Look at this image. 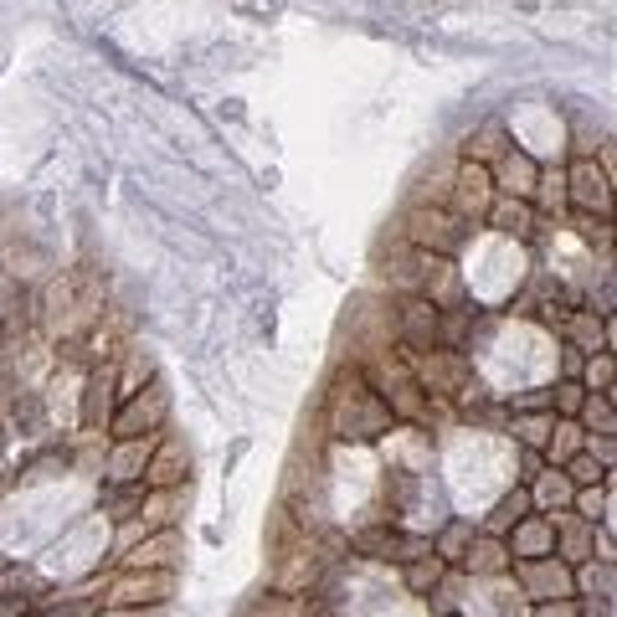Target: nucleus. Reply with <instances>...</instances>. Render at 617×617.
Returning <instances> with one entry per match:
<instances>
[{
	"label": "nucleus",
	"instance_id": "a211bd4d",
	"mask_svg": "<svg viewBox=\"0 0 617 617\" xmlns=\"http://www.w3.org/2000/svg\"><path fill=\"white\" fill-rule=\"evenodd\" d=\"M510 556L515 561H546V556H556V525H551V515H530L525 525H515L510 530Z\"/></svg>",
	"mask_w": 617,
	"mask_h": 617
},
{
	"label": "nucleus",
	"instance_id": "cd10ccee",
	"mask_svg": "<svg viewBox=\"0 0 617 617\" xmlns=\"http://www.w3.org/2000/svg\"><path fill=\"white\" fill-rule=\"evenodd\" d=\"M443 582H448V566H443L438 556H422V561L407 566V592H412V597H432Z\"/></svg>",
	"mask_w": 617,
	"mask_h": 617
},
{
	"label": "nucleus",
	"instance_id": "f257e3e1",
	"mask_svg": "<svg viewBox=\"0 0 617 617\" xmlns=\"http://www.w3.org/2000/svg\"><path fill=\"white\" fill-rule=\"evenodd\" d=\"M324 417H330L335 438H350V443H371L396 427V417L386 412V402L371 391L366 371H360L355 360L335 371V391H330V402H324Z\"/></svg>",
	"mask_w": 617,
	"mask_h": 617
},
{
	"label": "nucleus",
	"instance_id": "412c9836",
	"mask_svg": "<svg viewBox=\"0 0 617 617\" xmlns=\"http://www.w3.org/2000/svg\"><path fill=\"white\" fill-rule=\"evenodd\" d=\"M474 540H479V520H453V525H443L438 535H432V556H438L443 566H463Z\"/></svg>",
	"mask_w": 617,
	"mask_h": 617
},
{
	"label": "nucleus",
	"instance_id": "7ed1b4c3",
	"mask_svg": "<svg viewBox=\"0 0 617 617\" xmlns=\"http://www.w3.org/2000/svg\"><path fill=\"white\" fill-rule=\"evenodd\" d=\"M170 422V386L155 376L150 386H139L124 396V407L108 422V438L114 443H134V438H160Z\"/></svg>",
	"mask_w": 617,
	"mask_h": 617
},
{
	"label": "nucleus",
	"instance_id": "b1692460",
	"mask_svg": "<svg viewBox=\"0 0 617 617\" xmlns=\"http://www.w3.org/2000/svg\"><path fill=\"white\" fill-rule=\"evenodd\" d=\"M576 453H587V432H582V422H561L556 417V432H551V443H546V468H566Z\"/></svg>",
	"mask_w": 617,
	"mask_h": 617
},
{
	"label": "nucleus",
	"instance_id": "f03ea898",
	"mask_svg": "<svg viewBox=\"0 0 617 617\" xmlns=\"http://www.w3.org/2000/svg\"><path fill=\"white\" fill-rule=\"evenodd\" d=\"M360 371H366L371 391L386 402V412L396 422H407V427H432V417H438L443 402H432V396L422 391V381L412 376V366L402 360V350H376L360 360Z\"/></svg>",
	"mask_w": 617,
	"mask_h": 617
},
{
	"label": "nucleus",
	"instance_id": "e433bc0d",
	"mask_svg": "<svg viewBox=\"0 0 617 617\" xmlns=\"http://www.w3.org/2000/svg\"><path fill=\"white\" fill-rule=\"evenodd\" d=\"M582 366H587V355L582 350H571V345H561V381H582Z\"/></svg>",
	"mask_w": 617,
	"mask_h": 617
},
{
	"label": "nucleus",
	"instance_id": "6ab92c4d",
	"mask_svg": "<svg viewBox=\"0 0 617 617\" xmlns=\"http://www.w3.org/2000/svg\"><path fill=\"white\" fill-rule=\"evenodd\" d=\"M535 206L530 201H515V196H494V206H489V222L484 227H499L504 237H515V242H530L535 237Z\"/></svg>",
	"mask_w": 617,
	"mask_h": 617
},
{
	"label": "nucleus",
	"instance_id": "58836bf2",
	"mask_svg": "<svg viewBox=\"0 0 617 617\" xmlns=\"http://www.w3.org/2000/svg\"><path fill=\"white\" fill-rule=\"evenodd\" d=\"M607 350L617 355V319H607Z\"/></svg>",
	"mask_w": 617,
	"mask_h": 617
},
{
	"label": "nucleus",
	"instance_id": "aec40b11",
	"mask_svg": "<svg viewBox=\"0 0 617 617\" xmlns=\"http://www.w3.org/2000/svg\"><path fill=\"white\" fill-rule=\"evenodd\" d=\"M561 335H566L571 350H582V355H602V350H607V319L592 314V309L582 304V309H576V314L566 319V330H561Z\"/></svg>",
	"mask_w": 617,
	"mask_h": 617
},
{
	"label": "nucleus",
	"instance_id": "423d86ee",
	"mask_svg": "<svg viewBox=\"0 0 617 617\" xmlns=\"http://www.w3.org/2000/svg\"><path fill=\"white\" fill-rule=\"evenodd\" d=\"M494 170H484V165H468V160H458V175H453V196H448V211L458 216L463 227H479V222H489V206H494Z\"/></svg>",
	"mask_w": 617,
	"mask_h": 617
},
{
	"label": "nucleus",
	"instance_id": "bb28decb",
	"mask_svg": "<svg viewBox=\"0 0 617 617\" xmlns=\"http://www.w3.org/2000/svg\"><path fill=\"white\" fill-rule=\"evenodd\" d=\"M576 422H582L587 438H612L617 443V412L607 407V396H592L587 391V407H582V417H576Z\"/></svg>",
	"mask_w": 617,
	"mask_h": 617
},
{
	"label": "nucleus",
	"instance_id": "2eb2a0df",
	"mask_svg": "<svg viewBox=\"0 0 617 617\" xmlns=\"http://www.w3.org/2000/svg\"><path fill=\"white\" fill-rule=\"evenodd\" d=\"M463 571L474 582H494V576H510L515 571V556H510V540H494V535H479L463 556Z\"/></svg>",
	"mask_w": 617,
	"mask_h": 617
},
{
	"label": "nucleus",
	"instance_id": "9d476101",
	"mask_svg": "<svg viewBox=\"0 0 617 617\" xmlns=\"http://www.w3.org/2000/svg\"><path fill=\"white\" fill-rule=\"evenodd\" d=\"M191 484V448L180 432H160V448L144 468V489H186Z\"/></svg>",
	"mask_w": 617,
	"mask_h": 617
},
{
	"label": "nucleus",
	"instance_id": "473e14b6",
	"mask_svg": "<svg viewBox=\"0 0 617 617\" xmlns=\"http://www.w3.org/2000/svg\"><path fill=\"white\" fill-rule=\"evenodd\" d=\"M571 510L582 515L587 525H602V515H607V489H576Z\"/></svg>",
	"mask_w": 617,
	"mask_h": 617
},
{
	"label": "nucleus",
	"instance_id": "0eeeda50",
	"mask_svg": "<svg viewBox=\"0 0 617 617\" xmlns=\"http://www.w3.org/2000/svg\"><path fill=\"white\" fill-rule=\"evenodd\" d=\"M175 597V571H119L103 592V607H165Z\"/></svg>",
	"mask_w": 617,
	"mask_h": 617
},
{
	"label": "nucleus",
	"instance_id": "f3484780",
	"mask_svg": "<svg viewBox=\"0 0 617 617\" xmlns=\"http://www.w3.org/2000/svg\"><path fill=\"white\" fill-rule=\"evenodd\" d=\"M504 155H510V129H504L499 119L479 124L474 134H468V139L458 144V160H468V165H484V170H494Z\"/></svg>",
	"mask_w": 617,
	"mask_h": 617
},
{
	"label": "nucleus",
	"instance_id": "20e7f679",
	"mask_svg": "<svg viewBox=\"0 0 617 617\" xmlns=\"http://www.w3.org/2000/svg\"><path fill=\"white\" fill-rule=\"evenodd\" d=\"M402 242L417 252H432V258H453V252L468 242V227L448 206H407L402 216Z\"/></svg>",
	"mask_w": 617,
	"mask_h": 617
},
{
	"label": "nucleus",
	"instance_id": "c9c22d12",
	"mask_svg": "<svg viewBox=\"0 0 617 617\" xmlns=\"http://www.w3.org/2000/svg\"><path fill=\"white\" fill-rule=\"evenodd\" d=\"M540 474H546V458H540V453H525V448H520V484L530 489Z\"/></svg>",
	"mask_w": 617,
	"mask_h": 617
},
{
	"label": "nucleus",
	"instance_id": "c756f323",
	"mask_svg": "<svg viewBox=\"0 0 617 617\" xmlns=\"http://www.w3.org/2000/svg\"><path fill=\"white\" fill-rule=\"evenodd\" d=\"M582 407H587V386L582 381H556L551 386V412L561 422H576V417H582Z\"/></svg>",
	"mask_w": 617,
	"mask_h": 617
},
{
	"label": "nucleus",
	"instance_id": "5701e85b",
	"mask_svg": "<svg viewBox=\"0 0 617 617\" xmlns=\"http://www.w3.org/2000/svg\"><path fill=\"white\" fill-rule=\"evenodd\" d=\"M530 206H535V216H540V211H546V216H566V211H571V201H566V170H561V165H551V170L540 165L535 201H530Z\"/></svg>",
	"mask_w": 617,
	"mask_h": 617
},
{
	"label": "nucleus",
	"instance_id": "f704fd0d",
	"mask_svg": "<svg viewBox=\"0 0 617 617\" xmlns=\"http://www.w3.org/2000/svg\"><path fill=\"white\" fill-rule=\"evenodd\" d=\"M597 165H602V175L612 180V191H617V139H602L597 144Z\"/></svg>",
	"mask_w": 617,
	"mask_h": 617
},
{
	"label": "nucleus",
	"instance_id": "dca6fc26",
	"mask_svg": "<svg viewBox=\"0 0 617 617\" xmlns=\"http://www.w3.org/2000/svg\"><path fill=\"white\" fill-rule=\"evenodd\" d=\"M535 515V499H530V489L525 484H515L510 494H504L499 504H494V510L479 520V535H494V540H510V530L515 525H525Z\"/></svg>",
	"mask_w": 617,
	"mask_h": 617
},
{
	"label": "nucleus",
	"instance_id": "4c0bfd02",
	"mask_svg": "<svg viewBox=\"0 0 617 617\" xmlns=\"http://www.w3.org/2000/svg\"><path fill=\"white\" fill-rule=\"evenodd\" d=\"M0 617H31V602H26V597H6V592H0Z\"/></svg>",
	"mask_w": 617,
	"mask_h": 617
},
{
	"label": "nucleus",
	"instance_id": "ddd939ff",
	"mask_svg": "<svg viewBox=\"0 0 617 617\" xmlns=\"http://www.w3.org/2000/svg\"><path fill=\"white\" fill-rule=\"evenodd\" d=\"M180 510H191V484L186 489H150V499H144V510L134 520L144 535H155V530H175Z\"/></svg>",
	"mask_w": 617,
	"mask_h": 617
},
{
	"label": "nucleus",
	"instance_id": "1a4fd4ad",
	"mask_svg": "<svg viewBox=\"0 0 617 617\" xmlns=\"http://www.w3.org/2000/svg\"><path fill=\"white\" fill-rule=\"evenodd\" d=\"M566 201H571V211L607 216V222H612V211H617V191H612V180L602 175L597 160H576V165H566Z\"/></svg>",
	"mask_w": 617,
	"mask_h": 617
},
{
	"label": "nucleus",
	"instance_id": "a19ab883",
	"mask_svg": "<svg viewBox=\"0 0 617 617\" xmlns=\"http://www.w3.org/2000/svg\"><path fill=\"white\" fill-rule=\"evenodd\" d=\"M612 227H617V211H612Z\"/></svg>",
	"mask_w": 617,
	"mask_h": 617
},
{
	"label": "nucleus",
	"instance_id": "6e6552de",
	"mask_svg": "<svg viewBox=\"0 0 617 617\" xmlns=\"http://www.w3.org/2000/svg\"><path fill=\"white\" fill-rule=\"evenodd\" d=\"M350 546L360 556H371V561H402V566H412V561L432 556V535H407V530H391V525H366V530H355Z\"/></svg>",
	"mask_w": 617,
	"mask_h": 617
},
{
	"label": "nucleus",
	"instance_id": "f8f14e48",
	"mask_svg": "<svg viewBox=\"0 0 617 617\" xmlns=\"http://www.w3.org/2000/svg\"><path fill=\"white\" fill-rule=\"evenodd\" d=\"M535 180H540V165L525 150H515V144H510V155L494 165V191L499 196H515V201H535Z\"/></svg>",
	"mask_w": 617,
	"mask_h": 617
},
{
	"label": "nucleus",
	"instance_id": "4be33fe9",
	"mask_svg": "<svg viewBox=\"0 0 617 617\" xmlns=\"http://www.w3.org/2000/svg\"><path fill=\"white\" fill-rule=\"evenodd\" d=\"M530 499H535V510L540 515H561V510H571V499H576V489H571V479L561 474V468H546L535 484H530Z\"/></svg>",
	"mask_w": 617,
	"mask_h": 617
},
{
	"label": "nucleus",
	"instance_id": "ea45409f",
	"mask_svg": "<svg viewBox=\"0 0 617 617\" xmlns=\"http://www.w3.org/2000/svg\"><path fill=\"white\" fill-rule=\"evenodd\" d=\"M602 396H607V407H612V412H617V386H607V391H602Z\"/></svg>",
	"mask_w": 617,
	"mask_h": 617
},
{
	"label": "nucleus",
	"instance_id": "4468645a",
	"mask_svg": "<svg viewBox=\"0 0 617 617\" xmlns=\"http://www.w3.org/2000/svg\"><path fill=\"white\" fill-rule=\"evenodd\" d=\"M175 556H180V530H155L139 546H129L124 571H175Z\"/></svg>",
	"mask_w": 617,
	"mask_h": 617
},
{
	"label": "nucleus",
	"instance_id": "37998d69",
	"mask_svg": "<svg viewBox=\"0 0 617 617\" xmlns=\"http://www.w3.org/2000/svg\"><path fill=\"white\" fill-rule=\"evenodd\" d=\"M612 252H617V242H612Z\"/></svg>",
	"mask_w": 617,
	"mask_h": 617
},
{
	"label": "nucleus",
	"instance_id": "2f4dec72",
	"mask_svg": "<svg viewBox=\"0 0 617 617\" xmlns=\"http://www.w3.org/2000/svg\"><path fill=\"white\" fill-rule=\"evenodd\" d=\"M561 474L571 479V489H602V484H607V468H602L592 453H576V458L561 468Z\"/></svg>",
	"mask_w": 617,
	"mask_h": 617
},
{
	"label": "nucleus",
	"instance_id": "393cba45",
	"mask_svg": "<svg viewBox=\"0 0 617 617\" xmlns=\"http://www.w3.org/2000/svg\"><path fill=\"white\" fill-rule=\"evenodd\" d=\"M566 222H571V237L592 247V252H612L617 242V227L607 222V216H587V211H566Z\"/></svg>",
	"mask_w": 617,
	"mask_h": 617
},
{
	"label": "nucleus",
	"instance_id": "79ce46f5",
	"mask_svg": "<svg viewBox=\"0 0 617 617\" xmlns=\"http://www.w3.org/2000/svg\"><path fill=\"white\" fill-rule=\"evenodd\" d=\"M453 617H468V612H453Z\"/></svg>",
	"mask_w": 617,
	"mask_h": 617
},
{
	"label": "nucleus",
	"instance_id": "39448f33",
	"mask_svg": "<svg viewBox=\"0 0 617 617\" xmlns=\"http://www.w3.org/2000/svg\"><path fill=\"white\" fill-rule=\"evenodd\" d=\"M515 587L525 592L530 607L540 602H561V597H576V571L561 561V556H546V561H515Z\"/></svg>",
	"mask_w": 617,
	"mask_h": 617
},
{
	"label": "nucleus",
	"instance_id": "a878e982",
	"mask_svg": "<svg viewBox=\"0 0 617 617\" xmlns=\"http://www.w3.org/2000/svg\"><path fill=\"white\" fill-rule=\"evenodd\" d=\"M510 432H515V448H525V453H546L551 432H556V417H551V412H535V417H510Z\"/></svg>",
	"mask_w": 617,
	"mask_h": 617
},
{
	"label": "nucleus",
	"instance_id": "c85d7f7f",
	"mask_svg": "<svg viewBox=\"0 0 617 617\" xmlns=\"http://www.w3.org/2000/svg\"><path fill=\"white\" fill-rule=\"evenodd\" d=\"M108 402H114V371H98L93 386H88V407H83V427H98L103 422H114V412H108Z\"/></svg>",
	"mask_w": 617,
	"mask_h": 617
},
{
	"label": "nucleus",
	"instance_id": "9b49d317",
	"mask_svg": "<svg viewBox=\"0 0 617 617\" xmlns=\"http://www.w3.org/2000/svg\"><path fill=\"white\" fill-rule=\"evenodd\" d=\"M155 448H160V438L114 443V448H108V458H103V479L114 484V489H124V484H144V468H150Z\"/></svg>",
	"mask_w": 617,
	"mask_h": 617
},
{
	"label": "nucleus",
	"instance_id": "72a5a7b5",
	"mask_svg": "<svg viewBox=\"0 0 617 617\" xmlns=\"http://www.w3.org/2000/svg\"><path fill=\"white\" fill-rule=\"evenodd\" d=\"M530 617H582V597H561V602H540Z\"/></svg>",
	"mask_w": 617,
	"mask_h": 617
},
{
	"label": "nucleus",
	"instance_id": "7c9ffc66",
	"mask_svg": "<svg viewBox=\"0 0 617 617\" xmlns=\"http://www.w3.org/2000/svg\"><path fill=\"white\" fill-rule=\"evenodd\" d=\"M582 386L592 396H602L607 386H617V355L602 350V355H587V366H582Z\"/></svg>",
	"mask_w": 617,
	"mask_h": 617
}]
</instances>
